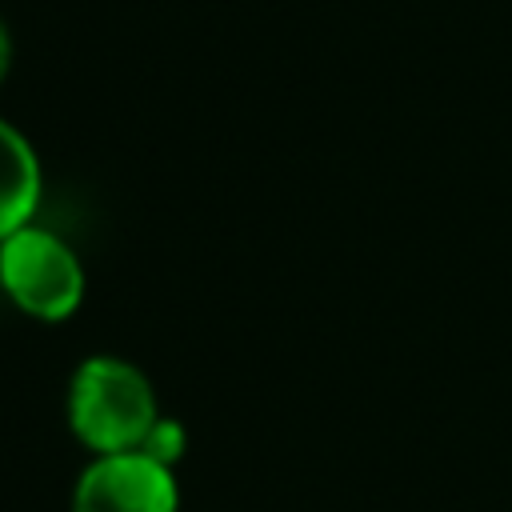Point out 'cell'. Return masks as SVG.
<instances>
[{"label":"cell","mask_w":512,"mask_h":512,"mask_svg":"<svg viewBox=\"0 0 512 512\" xmlns=\"http://www.w3.org/2000/svg\"><path fill=\"white\" fill-rule=\"evenodd\" d=\"M160 420L148 376L120 356H88L68 384V428L96 456L140 452Z\"/></svg>","instance_id":"6da1fadb"},{"label":"cell","mask_w":512,"mask_h":512,"mask_svg":"<svg viewBox=\"0 0 512 512\" xmlns=\"http://www.w3.org/2000/svg\"><path fill=\"white\" fill-rule=\"evenodd\" d=\"M0 288L28 316L64 320L84 296V268L56 232L24 224L0 240Z\"/></svg>","instance_id":"7a4b0ae2"},{"label":"cell","mask_w":512,"mask_h":512,"mask_svg":"<svg viewBox=\"0 0 512 512\" xmlns=\"http://www.w3.org/2000/svg\"><path fill=\"white\" fill-rule=\"evenodd\" d=\"M180 492L172 468L144 452L96 456L72 492V512H176Z\"/></svg>","instance_id":"3957f363"},{"label":"cell","mask_w":512,"mask_h":512,"mask_svg":"<svg viewBox=\"0 0 512 512\" xmlns=\"http://www.w3.org/2000/svg\"><path fill=\"white\" fill-rule=\"evenodd\" d=\"M40 200V164L32 144L0 120V240L20 232Z\"/></svg>","instance_id":"277c9868"},{"label":"cell","mask_w":512,"mask_h":512,"mask_svg":"<svg viewBox=\"0 0 512 512\" xmlns=\"http://www.w3.org/2000/svg\"><path fill=\"white\" fill-rule=\"evenodd\" d=\"M140 452H144L148 460L172 468V460H180V452H184V428H180L176 420H164V416H160V420L152 424L148 440L140 444Z\"/></svg>","instance_id":"5b68a950"},{"label":"cell","mask_w":512,"mask_h":512,"mask_svg":"<svg viewBox=\"0 0 512 512\" xmlns=\"http://www.w3.org/2000/svg\"><path fill=\"white\" fill-rule=\"evenodd\" d=\"M8 56H12V44H8V32H4V24H0V76L8 72Z\"/></svg>","instance_id":"8992f818"}]
</instances>
